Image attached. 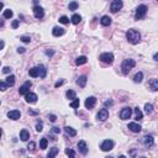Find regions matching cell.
Instances as JSON below:
<instances>
[{"instance_id":"5","label":"cell","mask_w":158,"mask_h":158,"mask_svg":"<svg viewBox=\"0 0 158 158\" xmlns=\"http://www.w3.org/2000/svg\"><path fill=\"white\" fill-rule=\"evenodd\" d=\"M100 148H101V151H104V152H109V151H111L114 148V142L111 141V140H105V141H103V143L100 145Z\"/></svg>"},{"instance_id":"20","label":"cell","mask_w":158,"mask_h":158,"mask_svg":"<svg viewBox=\"0 0 158 158\" xmlns=\"http://www.w3.org/2000/svg\"><path fill=\"white\" fill-rule=\"evenodd\" d=\"M100 24H101L103 26H109V25L111 24V17L108 16V15H104V16L100 19Z\"/></svg>"},{"instance_id":"11","label":"cell","mask_w":158,"mask_h":158,"mask_svg":"<svg viewBox=\"0 0 158 158\" xmlns=\"http://www.w3.org/2000/svg\"><path fill=\"white\" fill-rule=\"evenodd\" d=\"M31 85H32V84H31V81L27 80L24 85H21V86H20V89H19V93H20L21 95H25L26 93H28V91H30V88H31Z\"/></svg>"},{"instance_id":"1","label":"cell","mask_w":158,"mask_h":158,"mask_svg":"<svg viewBox=\"0 0 158 158\" xmlns=\"http://www.w3.org/2000/svg\"><path fill=\"white\" fill-rule=\"evenodd\" d=\"M126 38L127 41L132 43V45H137L138 42L141 41V33L138 32L137 30H135V28H130L127 32H126Z\"/></svg>"},{"instance_id":"27","label":"cell","mask_w":158,"mask_h":158,"mask_svg":"<svg viewBox=\"0 0 158 158\" xmlns=\"http://www.w3.org/2000/svg\"><path fill=\"white\" fill-rule=\"evenodd\" d=\"M86 61H88V58L85 56H80L77 58V61H75V63H77L78 65H81V64H85L86 63Z\"/></svg>"},{"instance_id":"18","label":"cell","mask_w":158,"mask_h":158,"mask_svg":"<svg viewBox=\"0 0 158 158\" xmlns=\"http://www.w3.org/2000/svg\"><path fill=\"white\" fill-rule=\"evenodd\" d=\"M148 86L151 88V90H153V91H157V90H158V80L156 79V78L151 79V80L148 81Z\"/></svg>"},{"instance_id":"26","label":"cell","mask_w":158,"mask_h":158,"mask_svg":"<svg viewBox=\"0 0 158 158\" xmlns=\"http://www.w3.org/2000/svg\"><path fill=\"white\" fill-rule=\"evenodd\" d=\"M57 153H58V148H57V147H52V148L49 150L47 157H48V158H53V157H56V156H57Z\"/></svg>"},{"instance_id":"51","label":"cell","mask_w":158,"mask_h":158,"mask_svg":"<svg viewBox=\"0 0 158 158\" xmlns=\"http://www.w3.org/2000/svg\"><path fill=\"white\" fill-rule=\"evenodd\" d=\"M28 113H30V114H32V115H36V111H32V110H30V111H28Z\"/></svg>"},{"instance_id":"35","label":"cell","mask_w":158,"mask_h":158,"mask_svg":"<svg viewBox=\"0 0 158 158\" xmlns=\"http://www.w3.org/2000/svg\"><path fill=\"white\" fill-rule=\"evenodd\" d=\"M27 150L30 151V152H35V150H36V143H35L33 141H31L27 145Z\"/></svg>"},{"instance_id":"30","label":"cell","mask_w":158,"mask_h":158,"mask_svg":"<svg viewBox=\"0 0 158 158\" xmlns=\"http://www.w3.org/2000/svg\"><path fill=\"white\" fill-rule=\"evenodd\" d=\"M142 79H143V73H142V72H138V73L134 77V81H135V83H141Z\"/></svg>"},{"instance_id":"9","label":"cell","mask_w":158,"mask_h":158,"mask_svg":"<svg viewBox=\"0 0 158 158\" xmlns=\"http://www.w3.org/2000/svg\"><path fill=\"white\" fill-rule=\"evenodd\" d=\"M33 15L36 19H42V17L45 16V11H43V9L36 5V6H33Z\"/></svg>"},{"instance_id":"46","label":"cell","mask_w":158,"mask_h":158,"mask_svg":"<svg viewBox=\"0 0 158 158\" xmlns=\"http://www.w3.org/2000/svg\"><path fill=\"white\" fill-rule=\"evenodd\" d=\"M17 26H19V20H15L14 22H12V27H14V28H16Z\"/></svg>"},{"instance_id":"42","label":"cell","mask_w":158,"mask_h":158,"mask_svg":"<svg viewBox=\"0 0 158 158\" xmlns=\"http://www.w3.org/2000/svg\"><path fill=\"white\" fill-rule=\"evenodd\" d=\"M65 153L68 154V156H70V157H75V152H74L73 150H70V148L65 150Z\"/></svg>"},{"instance_id":"47","label":"cell","mask_w":158,"mask_h":158,"mask_svg":"<svg viewBox=\"0 0 158 158\" xmlns=\"http://www.w3.org/2000/svg\"><path fill=\"white\" fill-rule=\"evenodd\" d=\"M52 131H53V132H54V134H59V131H61V130H59L58 127H53V129H52Z\"/></svg>"},{"instance_id":"48","label":"cell","mask_w":158,"mask_h":158,"mask_svg":"<svg viewBox=\"0 0 158 158\" xmlns=\"http://www.w3.org/2000/svg\"><path fill=\"white\" fill-rule=\"evenodd\" d=\"M17 52H19V53H24L25 48H24V47H19V48H17Z\"/></svg>"},{"instance_id":"15","label":"cell","mask_w":158,"mask_h":158,"mask_svg":"<svg viewBox=\"0 0 158 158\" xmlns=\"http://www.w3.org/2000/svg\"><path fill=\"white\" fill-rule=\"evenodd\" d=\"M143 143H145V146L146 147H152L154 143V138L153 136H151V135H147V136H145V138H143Z\"/></svg>"},{"instance_id":"44","label":"cell","mask_w":158,"mask_h":158,"mask_svg":"<svg viewBox=\"0 0 158 158\" xmlns=\"http://www.w3.org/2000/svg\"><path fill=\"white\" fill-rule=\"evenodd\" d=\"M3 72H4V73H10V72H11V68H10V67H4V69H3Z\"/></svg>"},{"instance_id":"13","label":"cell","mask_w":158,"mask_h":158,"mask_svg":"<svg viewBox=\"0 0 158 158\" xmlns=\"http://www.w3.org/2000/svg\"><path fill=\"white\" fill-rule=\"evenodd\" d=\"M78 148H79V152L81 154H86L88 153V146H86V142L85 141H79L78 142Z\"/></svg>"},{"instance_id":"3","label":"cell","mask_w":158,"mask_h":158,"mask_svg":"<svg viewBox=\"0 0 158 158\" xmlns=\"http://www.w3.org/2000/svg\"><path fill=\"white\" fill-rule=\"evenodd\" d=\"M99 59H100L103 63H105V64H111L114 62V54L113 53H109V52L101 53L100 57H99Z\"/></svg>"},{"instance_id":"8","label":"cell","mask_w":158,"mask_h":158,"mask_svg":"<svg viewBox=\"0 0 158 158\" xmlns=\"http://www.w3.org/2000/svg\"><path fill=\"white\" fill-rule=\"evenodd\" d=\"M37 95L35 93H31V91H28V93L25 94V100L28 103V104H35L37 101Z\"/></svg>"},{"instance_id":"49","label":"cell","mask_w":158,"mask_h":158,"mask_svg":"<svg viewBox=\"0 0 158 158\" xmlns=\"http://www.w3.org/2000/svg\"><path fill=\"white\" fill-rule=\"evenodd\" d=\"M4 46H5L4 41H1V40H0V49H3V48H4Z\"/></svg>"},{"instance_id":"23","label":"cell","mask_w":158,"mask_h":158,"mask_svg":"<svg viewBox=\"0 0 158 158\" xmlns=\"http://www.w3.org/2000/svg\"><path fill=\"white\" fill-rule=\"evenodd\" d=\"M64 131H65V134L69 135L70 137H74V136L77 135V131L74 130L73 127H69V126H65V127H64Z\"/></svg>"},{"instance_id":"31","label":"cell","mask_w":158,"mask_h":158,"mask_svg":"<svg viewBox=\"0 0 158 158\" xmlns=\"http://www.w3.org/2000/svg\"><path fill=\"white\" fill-rule=\"evenodd\" d=\"M78 6H79V4H78L77 1H72V3H69L68 5V9L70 10V11H74V10H77Z\"/></svg>"},{"instance_id":"45","label":"cell","mask_w":158,"mask_h":158,"mask_svg":"<svg viewBox=\"0 0 158 158\" xmlns=\"http://www.w3.org/2000/svg\"><path fill=\"white\" fill-rule=\"evenodd\" d=\"M63 83H64V80H59V81H57L56 84H54V86H56V88H58V86H61V85L63 84Z\"/></svg>"},{"instance_id":"41","label":"cell","mask_w":158,"mask_h":158,"mask_svg":"<svg viewBox=\"0 0 158 158\" xmlns=\"http://www.w3.org/2000/svg\"><path fill=\"white\" fill-rule=\"evenodd\" d=\"M20 40L24 42V43H30V41H31V38L28 36H21L20 37Z\"/></svg>"},{"instance_id":"17","label":"cell","mask_w":158,"mask_h":158,"mask_svg":"<svg viewBox=\"0 0 158 158\" xmlns=\"http://www.w3.org/2000/svg\"><path fill=\"white\" fill-rule=\"evenodd\" d=\"M52 35H53V36H56V37H59V36H62V35H64V28L58 27V26L53 27V30H52Z\"/></svg>"},{"instance_id":"40","label":"cell","mask_w":158,"mask_h":158,"mask_svg":"<svg viewBox=\"0 0 158 158\" xmlns=\"http://www.w3.org/2000/svg\"><path fill=\"white\" fill-rule=\"evenodd\" d=\"M6 89H8V84L0 80V90H1V91H5Z\"/></svg>"},{"instance_id":"37","label":"cell","mask_w":158,"mask_h":158,"mask_svg":"<svg viewBox=\"0 0 158 158\" xmlns=\"http://www.w3.org/2000/svg\"><path fill=\"white\" fill-rule=\"evenodd\" d=\"M59 22H61V24H63V25H67V24H69V19L67 16H64V15H63V16L59 17Z\"/></svg>"},{"instance_id":"34","label":"cell","mask_w":158,"mask_h":158,"mask_svg":"<svg viewBox=\"0 0 158 158\" xmlns=\"http://www.w3.org/2000/svg\"><path fill=\"white\" fill-rule=\"evenodd\" d=\"M65 95H67V98L70 99V100L75 99V91H74V90H68V91L65 93Z\"/></svg>"},{"instance_id":"25","label":"cell","mask_w":158,"mask_h":158,"mask_svg":"<svg viewBox=\"0 0 158 158\" xmlns=\"http://www.w3.org/2000/svg\"><path fill=\"white\" fill-rule=\"evenodd\" d=\"M15 75H9L8 78H6V84H8V86H14V84H15Z\"/></svg>"},{"instance_id":"2","label":"cell","mask_w":158,"mask_h":158,"mask_svg":"<svg viewBox=\"0 0 158 158\" xmlns=\"http://www.w3.org/2000/svg\"><path fill=\"white\" fill-rule=\"evenodd\" d=\"M135 64H136V62H135L134 59H131V58H127V59H125V61L122 62V64H121L122 73H124V74H129L131 69L135 67Z\"/></svg>"},{"instance_id":"24","label":"cell","mask_w":158,"mask_h":158,"mask_svg":"<svg viewBox=\"0 0 158 158\" xmlns=\"http://www.w3.org/2000/svg\"><path fill=\"white\" fill-rule=\"evenodd\" d=\"M81 20V16L80 15H78V14H74L73 16H72V19H70V21H72V24L73 25H78L79 22H80Z\"/></svg>"},{"instance_id":"16","label":"cell","mask_w":158,"mask_h":158,"mask_svg":"<svg viewBox=\"0 0 158 158\" xmlns=\"http://www.w3.org/2000/svg\"><path fill=\"white\" fill-rule=\"evenodd\" d=\"M129 129H130L132 132H135V134H138V132H141V130H142L141 125H138L136 122H130V124H129Z\"/></svg>"},{"instance_id":"33","label":"cell","mask_w":158,"mask_h":158,"mask_svg":"<svg viewBox=\"0 0 158 158\" xmlns=\"http://www.w3.org/2000/svg\"><path fill=\"white\" fill-rule=\"evenodd\" d=\"M152 111H153V105L147 103L146 105H145V113H146V114H151Z\"/></svg>"},{"instance_id":"6","label":"cell","mask_w":158,"mask_h":158,"mask_svg":"<svg viewBox=\"0 0 158 158\" xmlns=\"http://www.w3.org/2000/svg\"><path fill=\"white\" fill-rule=\"evenodd\" d=\"M132 115V109L131 108H124L120 111V119L121 120H129Z\"/></svg>"},{"instance_id":"28","label":"cell","mask_w":158,"mask_h":158,"mask_svg":"<svg viewBox=\"0 0 158 158\" xmlns=\"http://www.w3.org/2000/svg\"><path fill=\"white\" fill-rule=\"evenodd\" d=\"M47 145H48V140H47L46 137L41 138V141H40V148L41 150H46V148H47Z\"/></svg>"},{"instance_id":"21","label":"cell","mask_w":158,"mask_h":158,"mask_svg":"<svg viewBox=\"0 0 158 158\" xmlns=\"http://www.w3.org/2000/svg\"><path fill=\"white\" fill-rule=\"evenodd\" d=\"M20 138H21V141H28V138H30V134H28V131L27 130H21L20 132Z\"/></svg>"},{"instance_id":"12","label":"cell","mask_w":158,"mask_h":158,"mask_svg":"<svg viewBox=\"0 0 158 158\" xmlns=\"http://www.w3.org/2000/svg\"><path fill=\"white\" fill-rule=\"evenodd\" d=\"M95 104H96V98L95 96H89L85 100V108L86 109H93Z\"/></svg>"},{"instance_id":"7","label":"cell","mask_w":158,"mask_h":158,"mask_svg":"<svg viewBox=\"0 0 158 158\" xmlns=\"http://www.w3.org/2000/svg\"><path fill=\"white\" fill-rule=\"evenodd\" d=\"M122 5L124 4H122L121 0H114L110 5V10H111V12H118L119 10L122 9Z\"/></svg>"},{"instance_id":"4","label":"cell","mask_w":158,"mask_h":158,"mask_svg":"<svg viewBox=\"0 0 158 158\" xmlns=\"http://www.w3.org/2000/svg\"><path fill=\"white\" fill-rule=\"evenodd\" d=\"M147 14V6L146 5H140L137 9H136V20H141L146 16Z\"/></svg>"},{"instance_id":"39","label":"cell","mask_w":158,"mask_h":158,"mask_svg":"<svg viewBox=\"0 0 158 158\" xmlns=\"http://www.w3.org/2000/svg\"><path fill=\"white\" fill-rule=\"evenodd\" d=\"M42 130H43V124H42V121H38L36 124V131L37 132H41Z\"/></svg>"},{"instance_id":"10","label":"cell","mask_w":158,"mask_h":158,"mask_svg":"<svg viewBox=\"0 0 158 158\" xmlns=\"http://www.w3.org/2000/svg\"><path fill=\"white\" fill-rule=\"evenodd\" d=\"M96 118L99 121H105L106 119L109 118V111H108V109H101L99 113H98Z\"/></svg>"},{"instance_id":"19","label":"cell","mask_w":158,"mask_h":158,"mask_svg":"<svg viewBox=\"0 0 158 158\" xmlns=\"http://www.w3.org/2000/svg\"><path fill=\"white\" fill-rule=\"evenodd\" d=\"M28 74H30V77L32 78H36V77H40V68L38 67H33L28 70Z\"/></svg>"},{"instance_id":"43","label":"cell","mask_w":158,"mask_h":158,"mask_svg":"<svg viewBox=\"0 0 158 158\" xmlns=\"http://www.w3.org/2000/svg\"><path fill=\"white\" fill-rule=\"evenodd\" d=\"M48 119H49V121H52V122H54L57 120L56 115H48Z\"/></svg>"},{"instance_id":"29","label":"cell","mask_w":158,"mask_h":158,"mask_svg":"<svg viewBox=\"0 0 158 158\" xmlns=\"http://www.w3.org/2000/svg\"><path fill=\"white\" fill-rule=\"evenodd\" d=\"M135 115H136V120H142L143 119V114H142V111L138 108H135Z\"/></svg>"},{"instance_id":"50","label":"cell","mask_w":158,"mask_h":158,"mask_svg":"<svg viewBox=\"0 0 158 158\" xmlns=\"http://www.w3.org/2000/svg\"><path fill=\"white\" fill-rule=\"evenodd\" d=\"M3 8H4V4H3V3H1V1H0V11H1V10H3Z\"/></svg>"},{"instance_id":"32","label":"cell","mask_w":158,"mask_h":158,"mask_svg":"<svg viewBox=\"0 0 158 158\" xmlns=\"http://www.w3.org/2000/svg\"><path fill=\"white\" fill-rule=\"evenodd\" d=\"M79 105H80V101H79V99H73V101L70 103V106L73 108V109H78L79 108Z\"/></svg>"},{"instance_id":"22","label":"cell","mask_w":158,"mask_h":158,"mask_svg":"<svg viewBox=\"0 0 158 158\" xmlns=\"http://www.w3.org/2000/svg\"><path fill=\"white\" fill-rule=\"evenodd\" d=\"M86 80H88V79H86V77H85V75H81V77H79L77 79V84L79 85L80 88H84L85 84H86Z\"/></svg>"},{"instance_id":"52","label":"cell","mask_w":158,"mask_h":158,"mask_svg":"<svg viewBox=\"0 0 158 158\" xmlns=\"http://www.w3.org/2000/svg\"><path fill=\"white\" fill-rule=\"evenodd\" d=\"M1 134H3V132H1V129H0V137H1Z\"/></svg>"},{"instance_id":"14","label":"cell","mask_w":158,"mask_h":158,"mask_svg":"<svg viewBox=\"0 0 158 158\" xmlns=\"http://www.w3.org/2000/svg\"><path fill=\"white\" fill-rule=\"evenodd\" d=\"M20 116H21V113L19 110H11V111L8 113V118L11 119V120H19Z\"/></svg>"},{"instance_id":"36","label":"cell","mask_w":158,"mask_h":158,"mask_svg":"<svg viewBox=\"0 0 158 158\" xmlns=\"http://www.w3.org/2000/svg\"><path fill=\"white\" fill-rule=\"evenodd\" d=\"M12 15H14V12H12V10H10V9H8V10H5L4 11V17L5 19H11Z\"/></svg>"},{"instance_id":"38","label":"cell","mask_w":158,"mask_h":158,"mask_svg":"<svg viewBox=\"0 0 158 158\" xmlns=\"http://www.w3.org/2000/svg\"><path fill=\"white\" fill-rule=\"evenodd\" d=\"M38 68H40V72H41L40 77L41 78H45L46 77V68L43 67V65H38Z\"/></svg>"}]
</instances>
